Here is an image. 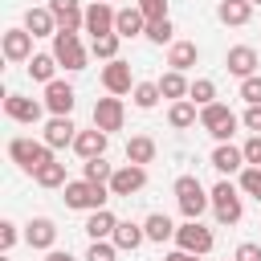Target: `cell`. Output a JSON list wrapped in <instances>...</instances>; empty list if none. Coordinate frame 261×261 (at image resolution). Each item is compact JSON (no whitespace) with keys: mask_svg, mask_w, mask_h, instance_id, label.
<instances>
[{"mask_svg":"<svg viewBox=\"0 0 261 261\" xmlns=\"http://www.w3.org/2000/svg\"><path fill=\"white\" fill-rule=\"evenodd\" d=\"M232 261H261V245L241 241V245H237V253H232Z\"/></svg>","mask_w":261,"mask_h":261,"instance_id":"cell-45","label":"cell"},{"mask_svg":"<svg viewBox=\"0 0 261 261\" xmlns=\"http://www.w3.org/2000/svg\"><path fill=\"white\" fill-rule=\"evenodd\" d=\"M241 151H245V163H249V167H261V135H249V139L241 143Z\"/></svg>","mask_w":261,"mask_h":261,"instance_id":"cell-42","label":"cell"},{"mask_svg":"<svg viewBox=\"0 0 261 261\" xmlns=\"http://www.w3.org/2000/svg\"><path fill=\"white\" fill-rule=\"evenodd\" d=\"M163 261H204V257H196V253H184V249H171Z\"/></svg>","mask_w":261,"mask_h":261,"instance_id":"cell-47","label":"cell"},{"mask_svg":"<svg viewBox=\"0 0 261 261\" xmlns=\"http://www.w3.org/2000/svg\"><path fill=\"white\" fill-rule=\"evenodd\" d=\"M212 245H216V237H212V228H208V224H200V220H184V224L175 228V249H184V253L208 257V253H212Z\"/></svg>","mask_w":261,"mask_h":261,"instance_id":"cell-7","label":"cell"},{"mask_svg":"<svg viewBox=\"0 0 261 261\" xmlns=\"http://www.w3.org/2000/svg\"><path fill=\"white\" fill-rule=\"evenodd\" d=\"M4 114H8L12 122H24V126H33V122H41V114H45V102H37V98H24V94H8V98H4Z\"/></svg>","mask_w":261,"mask_h":261,"instance_id":"cell-12","label":"cell"},{"mask_svg":"<svg viewBox=\"0 0 261 261\" xmlns=\"http://www.w3.org/2000/svg\"><path fill=\"white\" fill-rule=\"evenodd\" d=\"M73 102H77V94H73V86L69 82H49L45 86V110L49 114H73Z\"/></svg>","mask_w":261,"mask_h":261,"instance_id":"cell-19","label":"cell"},{"mask_svg":"<svg viewBox=\"0 0 261 261\" xmlns=\"http://www.w3.org/2000/svg\"><path fill=\"white\" fill-rule=\"evenodd\" d=\"M200 126H204L216 143H232V135H237L241 118H237L224 102H212V106H204V110H200Z\"/></svg>","mask_w":261,"mask_h":261,"instance_id":"cell-5","label":"cell"},{"mask_svg":"<svg viewBox=\"0 0 261 261\" xmlns=\"http://www.w3.org/2000/svg\"><path fill=\"white\" fill-rule=\"evenodd\" d=\"M208 196H212V216H216L220 224H241V216H245V192H241L237 184L216 179Z\"/></svg>","mask_w":261,"mask_h":261,"instance_id":"cell-2","label":"cell"},{"mask_svg":"<svg viewBox=\"0 0 261 261\" xmlns=\"http://www.w3.org/2000/svg\"><path fill=\"white\" fill-rule=\"evenodd\" d=\"M49 12L57 20V33H86V8L77 0H49Z\"/></svg>","mask_w":261,"mask_h":261,"instance_id":"cell-9","label":"cell"},{"mask_svg":"<svg viewBox=\"0 0 261 261\" xmlns=\"http://www.w3.org/2000/svg\"><path fill=\"white\" fill-rule=\"evenodd\" d=\"M241 98H245L249 106H261V73H253V77L241 82Z\"/></svg>","mask_w":261,"mask_h":261,"instance_id":"cell-41","label":"cell"},{"mask_svg":"<svg viewBox=\"0 0 261 261\" xmlns=\"http://www.w3.org/2000/svg\"><path fill=\"white\" fill-rule=\"evenodd\" d=\"M196 61H200V49H196V41H175V45H167V65H171L175 73H188Z\"/></svg>","mask_w":261,"mask_h":261,"instance_id":"cell-23","label":"cell"},{"mask_svg":"<svg viewBox=\"0 0 261 261\" xmlns=\"http://www.w3.org/2000/svg\"><path fill=\"white\" fill-rule=\"evenodd\" d=\"M241 126H245L249 135H261V106H245V114H241Z\"/></svg>","mask_w":261,"mask_h":261,"instance_id":"cell-44","label":"cell"},{"mask_svg":"<svg viewBox=\"0 0 261 261\" xmlns=\"http://www.w3.org/2000/svg\"><path fill=\"white\" fill-rule=\"evenodd\" d=\"M24 29H29L33 37H57V20H53L49 8H29V12H24Z\"/></svg>","mask_w":261,"mask_h":261,"instance_id":"cell-27","label":"cell"},{"mask_svg":"<svg viewBox=\"0 0 261 261\" xmlns=\"http://www.w3.org/2000/svg\"><path fill=\"white\" fill-rule=\"evenodd\" d=\"M41 139H45L53 151H61V147H73V139H77V126H73V118H69V114H53V118L45 122Z\"/></svg>","mask_w":261,"mask_h":261,"instance_id":"cell-13","label":"cell"},{"mask_svg":"<svg viewBox=\"0 0 261 261\" xmlns=\"http://www.w3.org/2000/svg\"><path fill=\"white\" fill-rule=\"evenodd\" d=\"M188 98H192L200 110H204V106H212V102H216V82H212V77H196V82H192V90H188Z\"/></svg>","mask_w":261,"mask_h":261,"instance_id":"cell-36","label":"cell"},{"mask_svg":"<svg viewBox=\"0 0 261 261\" xmlns=\"http://www.w3.org/2000/svg\"><path fill=\"white\" fill-rule=\"evenodd\" d=\"M122 122H126L122 98H98V102H94V126H98V130L114 135V130H122Z\"/></svg>","mask_w":261,"mask_h":261,"instance_id":"cell-10","label":"cell"},{"mask_svg":"<svg viewBox=\"0 0 261 261\" xmlns=\"http://www.w3.org/2000/svg\"><path fill=\"white\" fill-rule=\"evenodd\" d=\"M188 90H192V82H188L184 73H175V69H167V73L159 77V94H163V98H171V102H184V98H188Z\"/></svg>","mask_w":261,"mask_h":261,"instance_id":"cell-31","label":"cell"},{"mask_svg":"<svg viewBox=\"0 0 261 261\" xmlns=\"http://www.w3.org/2000/svg\"><path fill=\"white\" fill-rule=\"evenodd\" d=\"M143 37H147L151 45H175V24H171V16H167V20H151Z\"/></svg>","mask_w":261,"mask_h":261,"instance_id":"cell-35","label":"cell"},{"mask_svg":"<svg viewBox=\"0 0 261 261\" xmlns=\"http://www.w3.org/2000/svg\"><path fill=\"white\" fill-rule=\"evenodd\" d=\"M114 33L126 41V37H143L147 33V16L139 12V4H130V8H118V16H114Z\"/></svg>","mask_w":261,"mask_h":261,"instance_id":"cell-21","label":"cell"},{"mask_svg":"<svg viewBox=\"0 0 261 261\" xmlns=\"http://www.w3.org/2000/svg\"><path fill=\"white\" fill-rule=\"evenodd\" d=\"M130 98H135V106H139V110H155L163 94H159V82H135Z\"/></svg>","mask_w":261,"mask_h":261,"instance_id":"cell-33","label":"cell"},{"mask_svg":"<svg viewBox=\"0 0 261 261\" xmlns=\"http://www.w3.org/2000/svg\"><path fill=\"white\" fill-rule=\"evenodd\" d=\"M237 188H241L245 196H253V200L261 204V167H245V171L237 175Z\"/></svg>","mask_w":261,"mask_h":261,"instance_id":"cell-38","label":"cell"},{"mask_svg":"<svg viewBox=\"0 0 261 261\" xmlns=\"http://www.w3.org/2000/svg\"><path fill=\"white\" fill-rule=\"evenodd\" d=\"M0 49H4V57L8 61H33V33L20 24V29H8L4 37H0Z\"/></svg>","mask_w":261,"mask_h":261,"instance_id":"cell-17","label":"cell"},{"mask_svg":"<svg viewBox=\"0 0 261 261\" xmlns=\"http://www.w3.org/2000/svg\"><path fill=\"white\" fill-rule=\"evenodd\" d=\"M151 159H155V139H151V135H130V139H126V163L147 167Z\"/></svg>","mask_w":261,"mask_h":261,"instance_id":"cell-29","label":"cell"},{"mask_svg":"<svg viewBox=\"0 0 261 261\" xmlns=\"http://www.w3.org/2000/svg\"><path fill=\"white\" fill-rule=\"evenodd\" d=\"M0 261H12V257H8V253H4V257H0Z\"/></svg>","mask_w":261,"mask_h":261,"instance_id":"cell-48","label":"cell"},{"mask_svg":"<svg viewBox=\"0 0 261 261\" xmlns=\"http://www.w3.org/2000/svg\"><path fill=\"white\" fill-rule=\"evenodd\" d=\"M45 261H77V257H73L69 249H49V253H45Z\"/></svg>","mask_w":261,"mask_h":261,"instance_id":"cell-46","label":"cell"},{"mask_svg":"<svg viewBox=\"0 0 261 261\" xmlns=\"http://www.w3.org/2000/svg\"><path fill=\"white\" fill-rule=\"evenodd\" d=\"M143 232H147L151 245H167V241H175V224H171L167 212H151V216L143 220Z\"/></svg>","mask_w":261,"mask_h":261,"instance_id":"cell-24","label":"cell"},{"mask_svg":"<svg viewBox=\"0 0 261 261\" xmlns=\"http://www.w3.org/2000/svg\"><path fill=\"white\" fill-rule=\"evenodd\" d=\"M224 65H228V73H232V77H241V82H245V77H253V73H257V49H253V45H232V49L224 53Z\"/></svg>","mask_w":261,"mask_h":261,"instance_id":"cell-18","label":"cell"},{"mask_svg":"<svg viewBox=\"0 0 261 261\" xmlns=\"http://www.w3.org/2000/svg\"><path fill=\"white\" fill-rule=\"evenodd\" d=\"M114 228H118V216H114L110 208H98V212L86 216V237H90V241H110Z\"/></svg>","mask_w":261,"mask_h":261,"instance_id":"cell-22","label":"cell"},{"mask_svg":"<svg viewBox=\"0 0 261 261\" xmlns=\"http://www.w3.org/2000/svg\"><path fill=\"white\" fill-rule=\"evenodd\" d=\"M114 249L118 253H135L143 241H147V232H143V224H135V220H118V228H114Z\"/></svg>","mask_w":261,"mask_h":261,"instance_id":"cell-25","label":"cell"},{"mask_svg":"<svg viewBox=\"0 0 261 261\" xmlns=\"http://www.w3.org/2000/svg\"><path fill=\"white\" fill-rule=\"evenodd\" d=\"M208 163H212V167H216L224 179H228V175H241V171L249 167V163H245V151H241V147H232V143H216Z\"/></svg>","mask_w":261,"mask_h":261,"instance_id":"cell-14","label":"cell"},{"mask_svg":"<svg viewBox=\"0 0 261 261\" xmlns=\"http://www.w3.org/2000/svg\"><path fill=\"white\" fill-rule=\"evenodd\" d=\"M249 4H253V8H257V4H261V0H249Z\"/></svg>","mask_w":261,"mask_h":261,"instance_id":"cell-49","label":"cell"},{"mask_svg":"<svg viewBox=\"0 0 261 261\" xmlns=\"http://www.w3.org/2000/svg\"><path fill=\"white\" fill-rule=\"evenodd\" d=\"M106 147H110V135L98 130V126L77 130V139H73V151H77L82 159H98V155H106Z\"/></svg>","mask_w":261,"mask_h":261,"instance_id":"cell-20","label":"cell"},{"mask_svg":"<svg viewBox=\"0 0 261 261\" xmlns=\"http://www.w3.org/2000/svg\"><path fill=\"white\" fill-rule=\"evenodd\" d=\"M8 159H12L20 171L37 175L45 163H53V147H49L45 139H29V135H16V139L8 143Z\"/></svg>","mask_w":261,"mask_h":261,"instance_id":"cell-1","label":"cell"},{"mask_svg":"<svg viewBox=\"0 0 261 261\" xmlns=\"http://www.w3.org/2000/svg\"><path fill=\"white\" fill-rule=\"evenodd\" d=\"M118 45H122V37L118 33H106V37H94L90 41V53L98 61H118Z\"/></svg>","mask_w":261,"mask_h":261,"instance_id":"cell-32","label":"cell"},{"mask_svg":"<svg viewBox=\"0 0 261 261\" xmlns=\"http://www.w3.org/2000/svg\"><path fill=\"white\" fill-rule=\"evenodd\" d=\"M24 241H29V249L49 253V249H57V224H53L49 216H33V220L24 224Z\"/></svg>","mask_w":261,"mask_h":261,"instance_id":"cell-15","label":"cell"},{"mask_svg":"<svg viewBox=\"0 0 261 261\" xmlns=\"http://www.w3.org/2000/svg\"><path fill=\"white\" fill-rule=\"evenodd\" d=\"M106 4H110V0H106Z\"/></svg>","mask_w":261,"mask_h":261,"instance_id":"cell-50","label":"cell"},{"mask_svg":"<svg viewBox=\"0 0 261 261\" xmlns=\"http://www.w3.org/2000/svg\"><path fill=\"white\" fill-rule=\"evenodd\" d=\"M114 16H118V8H110L106 0H94V4L86 8V33H90V41L114 33Z\"/></svg>","mask_w":261,"mask_h":261,"instance_id":"cell-16","label":"cell"},{"mask_svg":"<svg viewBox=\"0 0 261 261\" xmlns=\"http://www.w3.org/2000/svg\"><path fill=\"white\" fill-rule=\"evenodd\" d=\"M49 53H53V57H57V65H61V69H69V73L86 69V61H90V49L82 45V37H77V33H57Z\"/></svg>","mask_w":261,"mask_h":261,"instance_id":"cell-6","label":"cell"},{"mask_svg":"<svg viewBox=\"0 0 261 261\" xmlns=\"http://www.w3.org/2000/svg\"><path fill=\"white\" fill-rule=\"evenodd\" d=\"M216 16H220V24H232V29H241V24H249V16H253V4H249V0H220V4H216Z\"/></svg>","mask_w":261,"mask_h":261,"instance_id":"cell-26","label":"cell"},{"mask_svg":"<svg viewBox=\"0 0 261 261\" xmlns=\"http://www.w3.org/2000/svg\"><path fill=\"white\" fill-rule=\"evenodd\" d=\"M102 86H106V94L110 98H122V94H130L135 90V77H130V65L118 57V61H106L102 65Z\"/></svg>","mask_w":261,"mask_h":261,"instance_id":"cell-11","label":"cell"},{"mask_svg":"<svg viewBox=\"0 0 261 261\" xmlns=\"http://www.w3.org/2000/svg\"><path fill=\"white\" fill-rule=\"evenodd\" d=\"M110 175H114V167L106 163V155L82 163V179H90V184H106V188H110Z\"/></svg>","mask_w":261,"mask_h":261,"instance_id":"cell-34","label":"cell"},{"mask_svg":"<svg viewBox=\"0 0 261 261\" xmlns=\"http://www.w3.org/2000/svg\"><path fill=\"white\" fill-rule=\"evenodd\" d=\"M29 77L41 82V86L57 82V57H53V53H33V61H29Z\"/></svg>","mask_w":261,"mask_h":261,"instance_id":"cell-30","label":"cell"},{"mask_svg":"<svg viewBox=\"0 0 261 261\" xmlns=\"http://www.w3.org/2000/svg\"><path fill=\"white\" fill-rule=\"evenodd\" d=\"M33 179H37L41 188H65V184H69V179H65V163H57V159H53V163H45Z\"/></svg>","mask_w":261,"mask_h":261,"instance_id":"cell-37","label":"cell"},{"mask_svg":"<svg viewBox=\"0 0 261 261\" xmlns=\"http://www.w3.org/2000/svg\"><path fill=\"white\" fill-rule=\"evenodd\" d=\"M143 188H147V167H139V163L114 167V175H110V196H135V192H143Z\"/></svg>","mask_w":261,"mask_h":261,"instance_id":"cell-8","label":"cell"},{"mask_svg":"<svg viewBox=\"0 0 261 261\" xmlns=\"http://www.w3.org/2000/svg\"><path fill=\"white\" fill-rule=\"evenodd\" d=\"M106 200H110V188L106 184H90V179H69L65 184V208L98 212V208H106Z\"/></svg>","mask_w":261,"mask_h":261,"instance_id":"cell-4","label":"cell"},{"mask_svg":"<svg viewBox=\"0 0 261 261\" xmlns=\"http://www.w3.org/2000/svg\"><path fill=\"white\" fill-rule=\"evenodd\" d=\"M167 122H171L175 130H188V126H196V122H200V106H196L192 98H184V102H171V110H167Z\"/></svg>","mask_w":261,"mask_h":261,"instance_id":"cell-28","label":"cell"},{"mask_svg":"<svg viewBox=\"0 0 261 261\" xmlns=\"http://www.w3.org/2000/svg\"><path fill=\"white\" fill-rule=\"evenodd\" d=\"M139 4V12L147 16V24L151 20H167V0H135Z\"/></svg>","mask_w":261,"mask_h":261,"instance_id":"cell-40","label":"cell"},{"mask_svg":"<svg viewBox=\"0 0 261 261\" xmlns=\"http://www.w3.org/2000/svg\"><path fill=\"white\" fill-rule=\"evenodd\" d=\"M20 241V232H16V224L12 220H0V249L4 253H12V245Z\"/></svg>","mask_w":261,"mask_h":261,"instance_id":"cell-43","label":"cell"},{"mask_svg":"<svg viewBox=\"0 0 261 261\" xmlns=\"http://www.w3.org/2000/svg\"><path fill=\"white\" fill-rule=\"evenodd\" d=\"M114 257H118L114 241H90V249H86V261H114Z\"/></svg>","mask_w":261,"mask_h":261,"instance_id":"cell-39","label":"cell"},{"mask_svg":"<svg viewBox=\"0 0 261 261\" xmlns=\"http://www.w3.org/2000/svg\"><path fill=\"white\" fill-rule=\"evenodd\" d=\"M175 204L184 212V220H200L208 208H212V196L204 192V184L196 175H179L175 179Z\"/></svg>","mask_w":261,"mask_h":261,"instance_id":"cell-3","label":"cell"}]
</instances>
